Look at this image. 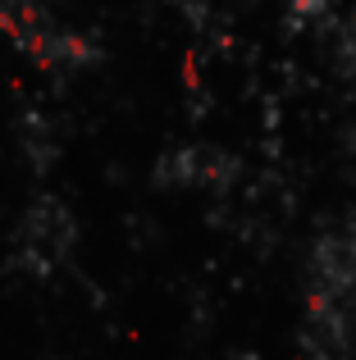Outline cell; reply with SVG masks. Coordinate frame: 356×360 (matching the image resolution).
<instances>
[{
    "label": "cell",
    "mask_w": 356,
    "mask_h": 360,
    "mask_svg": "<svg viewBox=\"0 0 356 360\" xmlns=\"http://www.w3.org/2000/svg\"><path fill=\"white\" fill-rule=\"evenodd\" d=\"M73 246V219L69 210H64L55 196H46V201H37L32 210L23 214V229H18V269L32 274V278H51L55 264L69 255Z\"/></svg>",
    "instance_id": "obj_1"
},
{
    "label": "cell",
    "mask_w": 356,
    "mask_h": 360,
    "mask_svg": "<svg viewBox=\"0 0 356 360\" xmlns=\"http://www.w3.org/2000/svg\"><path fill=\"white\" fill-rule=\"evenodd\" d=\"M348 55H352V64H356V23H352V32H348Z\"/></svg>",
    "instance_id": "obj_2"
}]
</instances>
